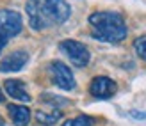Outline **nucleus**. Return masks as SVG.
I'll use <instances>...</instances> for the list:
<instances>
[{
  "mask_svg": "<svg viewBox=\"0 0 146 126\" xmlns=\"http://www.w3.org/2000/svg\"><path fill=\"white\" fill-rule=\"evenodd\" d=\"M25 7L34 30H45L52 25H61L71 14V7L66 0H27Z\"/></svg>",
  "mask_w": 146,
  "mask_h": 126,
  "instance_id": "1",
  "label": "nucleus"
},
{
  "mask_svg": "<svg viewBox=\"0 0 146 126\" xmlns=\"http://www.w3.org/2000/svg\"><path fill=\"white\" fill-rule=\"evenodd\" d=\"M93 38L104 43H121L127 38L128 28L123 16L114 11H96L89 16Z\"/></svg>",
  "mask_w": 146,
  "mask_h": 126,
  "instance_id": "2",
  "label": "nucleus"
},
{
  "mask_svg": "<svg viewBox=\"0 0 146 126\" xmlns=\"http://www.w3.org/2000/svg\"><path fill=\"white\" fill-rule=\"evenodd\" d=\"M59 48L64 55L70 59V62L73 66H77V68H86L87 64H89V50L84 43L80 41H75V39H64L59 43Z\"/></svg>",
  "mask_w": 146,
  "mask_h": 126,
  "instance_id": "3",
  "label": "nucleus"
},
{
  "mask_svg": "<svg viewBox=\"0 0 146 126\" xmlns=\"http://www.w3.org/2000/svg\"><path fill=\"white\" fill-rule=\"evenodd\" d=\"M21 27H23V20L20 13L11 9H0V38L2 39L18 36L21 32Z\"/></svg>",
  "mask_w": 146,
  "mask_h": 126,
  "instance_id": "4",
  "label": "nucleus"
},
{
  "mask_svg": "<svg viewBox=\"0 0 146 126\" xmlns=\"http://www.w3.org/2000/svg\"><path fill=\"white\" fill-rule=\"evenodd\" d=\"M50 71H52V80L54 84L62 89V91H73L77 87V82H75V77H73L71 69L68 68L64 62L61 61H54L50 64Z\"/></svg>",
  "mask_w": 146,
  "mask_h": 126,
  "instance_id": "5",
  "label": "nucleus"
},
{
  "mask_svg": "<svg viewBox=\"0 0 146 126\" xmlns=\"http://www.w3.org/2000/svg\"><path fill=\"white\" fill-rule=\"evenodd\" d=\"M118 91V85L112 78L109 77H96L93 78V82L89 85V92L93 98H98V100H107V98H112Z\"/></svg>",
  "mask_w": 146,
  "mask_h": 126,
  "instance_id": "6",
  "label": "nucleus"
},
{
  "mask_svg": "<svg viewBox=\"0 0 146 126\" xmlns=\"http://www.w3.org/2000/svg\"><path fill=\"white\" fill-rule=\"evenodd\" d=\"M27 62H29V53L25 50L11 51L2 61V64H0V71L2 73H16L20 69H23Z\"/></svg>",
  "mask_w": 146,
  "mask_h": 126,
  "instance_id": "7",
  "label": "nucleus"
},
{
  "mask_svg": "<svg viewBox=\"0 0 146 126\" xmlns=\"http://www.w3.org/2000/svg\"><path fill=\"white\" fill-rule=\"evenodd\" d=\"M4 87H5V92L9 94L11 98L18 100V101H23V103L31 101V94L27 92V87H25V84L21 82V80L9 78V80H5Z\"/></svg>",
  "mask_w": 146,
  "mask_h": 126,
  "instance_id": "8",
  "label": "nucleus"
},
{
  "mask_svg": "<svg viewBox=\"0 0 146 126\" xmlns=\"http://www.w3.org/2000/svg\"><path fill=\"white\" fill-rule=\"evenodd\" d=\"M7 112L11 115V121L16 126H27L31 121V110L21 105H7Z\"/></svg>",
  "mask_w": 146,
  "mask_h": 126,
  "instance_id": "9",
  "label": "nucleus"
},
{
  "mask_svg": "<svg viewBox=\"0 0 146 126\" xmlns=\"http://www.w3.org/2000/svg\"><path fill=\"white\" fill-rule=\"evenodd\" d=\"M62 112L59 108H54L52 112H45V110H39V112H36V119H38L41 124H54L57 119H61Z\"/></svg>",
  "mask_w": 146,
  "mask_h": 126,
  "instance_id": "10",
  "label": "nucleus"
},
{
  "mask_svg": "<svg viewBox=\"0 0 146 126\" xmlns=\"http://www.w3.org/2000/svg\"><path fill=\"white\" fill-rule=\"evenodd\" d=\"M41 101L50 103V107H54V108H61V107H64V105H70V101H68L66 98L54 96V94H43V96H41Z\"/></svg>",
  "mask_w": 146,
  "mask_h": 126,
  "instance_id": "11",
  "label": "nucleus"
},
{
  "mask_svg": "<svg viewBox=\"0 0 146 126\" xmlns=\"http://www.w3.org/2000/svg\"><path fill=\"white\" fill-rule=\"evenodd\" d=\"M62 126H94V119L89 115H78V117L64 121Z\"/></svg>",
  "mask_w": 146,
  "mask_h": 126,
  "instance_id": "12",
  "label": "nucleus"
},
{
  "mask_svg": "<svg viewBox=\"0 0 146 126\" xmlns=\"http://www.w3.org/2000/svg\"><path fill=\"white\" fill-rule=\"evenodd\" d=\"M134 48H135V53L143 61H146V36H141V38H137L134 41Z\"/></svg>",
  "mask_w": 146,
  "mask_h": 126,
  "instance_id": "13",
  "label": "nucleus"
},
{
  "mask_svg": "<svg viewBox=\"0 0 146 126\" xmlns=\"http://www.w3.org/2000/svg\"><path fill=\"white\" fill-rule=\"evenodd\" d=\"M130 115L135 117V119H146V112H137V110H132Z\"/></svg>",
  "mask_w": 146,
  "mask_h": 126,
  "instance_id": "14",
  "label": "nucleus"
},
{
  "mask_svg": "<svg viewBox=\"0 0 146 126\" xmlns=\"http://www.w3.org/2000/svg\"><path fill=\"white\" fill-rule=\"evenodd\" d=\"M5 43H7V39H2V38H0V51H2V48L5 46Z\"/></svg>",
  "mask_w": 146,
  "mask_h": 126,
  "instance_id": "15",
  "label": "nucleus"
},
{
  "mask_svg": "<svg viewBox=\"0 0 146 126\" xmlns=\"http://www.w3.org/2000/svg\"><path fill=\"white\" fill-rule=\"evenodd\" d=\"M4 100H5V98H4V92H2V89H0V103H2Z\"/></svg>",
  "mask_w": 146,
  "mask_h": 126,
  "instance_id": "16",
  "label": "nucleus"
},
{
  "mask_svg": "<svg viewBox=\"0 0 146 126\" xmlns=\"http://www.w3.org/2000/svg\"><path fill=\"white\" fill-rule=\"evenodd\" d=\"M0 126H4V119H2V115H0Z\"/></svg>",
  "mask_w": 146,
  "mask_h": 126,
  "instance_id": "17",
  "label": "nucleus"
}]
</instances>
